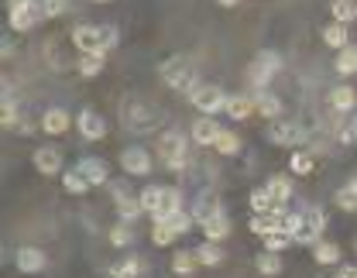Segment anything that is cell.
Instances as JSON below:
<instances>
[{"instance_id":"6da1fadb","label":"cell","mask_w":357,"mask_h":278,"mask_svg":"<svg viewBox=\"0 0 357 278\" xmlns=\"http://www.w3.org/2000/svg\"><path fill=\"white\" fill-rule=\"evenodd\" d=\"M73 45L79 48L83 55H107L110 48L117 45V31L110 28V24H96V28H86V24H79L76 31H73Z\"/></svg>"},{"instance_id":"7a4b0ae2","label":"cell","mask_w":357,"mask_h":278,"mask_svg":"<svg viewBox=\"0 0 357 278\" xmlns=\"http://www.w3.org/2000/svg\"><path fill=\"white\" fill-rule=\"evenodd\" d=\"M158 158H162V165H165V169L182 172V169L189 165V141H185V134H178V131H165V134L158 138Z\"/></svg>"},{"instance_id":"3957f363","label":"cell","mask_w":357,"mask_h":278,"mask_svg":"<svg viewBox=\"0 0 357 278\" xmlns=\"http://www.w3.org/2000/svg\"><path fill=\"white\" fill-rule=\"evenodd\" d=\"M162 79L172 86V90H192L196 86V65L189 62V59H182V55H176V59H169V62H162Z\"/></svg>"},{"instance_id":"277c9868","label":"cell","mask_w":357,"mask_h":278,"mask_svg":"<svg viewBox=\"0 0 357 278\" xmlns=\"http://www.w3.org/2000/svg\"><path fill=\"white\" fill-rule=\"evenodd\" d=\"M303 213V227L296 233V244H316V240H323V231H326V213L319 210V206H306V210H299Z\"/></svg>"},{"instance_id":"5b68a950","label":"cell","mask_w":357,"mask_h":278,"mask_svg":"<svg viewBox=\"0 0 357 278\" xmlns=\"http://www.w3.org/2000/svg\"><path fill=\"white\" fill-rule=\"evenodd\" d=\"M282 69V59L275 55V52H261L258 59H251V69H248V79L258 86V90L265 93V86L271 83V76Z\"/></svg>"},{"instance_id":"8992f818","label":"cell","mask_w":357,"mask_h":278,"mask_svg":"<svg viewBox=\"0 0 357 278\" xmlns=\"http://www.w3.org/2000/svg\"><path fill=\"white\" fill-rule=\"evenodd\" d=\"M38 17H42V10L35 7V0H10L7 21H10V28H14V31H31Z\"/></svg>"},{"instance_id":"52a82bcc","label":"cell","mask_w":357,"mask_h":278,"mask_svg":"<svg viewBox=\"0 0 357 278\" xmlns=\"http://www.w3.org/2000/svg\"><path fill=\"white\" fill-rule=\"evenodd\" d=\"M124 124L131 131H151L158 124V114L148 107V103H137V100H128L124 103Z\"/></svg>"},{"instance_id":"ba28073f","label":"cell","mask_w":357,"mask_h":278,"mask_svg":"<svg viewBox=\"0 0 357 278\" xmlns=\"http://www.w3.org/2000/svg\"><path fill=\"white\" fill-rule=\"evenodd\" d=\"M192 107L210 117V114H217V110L227 107V96H223L220 86H196V90H192Z\"/></svg>"},{"instance_id":"9c48e42d","label":"cell","mask_w":357,"mask_h":278,"mask_svg":"<svg viewBox=\"0 0 357 278\" xmlns=\"http://www.w3.org/2000/svg\"><path fill=\"white\" fill-rule=\"evenodd\" d=\"M268 138L275 141V144H282V148H296V144L306 141V131H303L296 121H275V124L268 128Z\"/></svg>"},{"instance_id":"30bf717a","label":"cell","mask_w":357,"mask_h":278,"mask_svg":"<svg viewBox=\"0 0 357 278\" xmlns=\"http://www.w3.org/2000/svg\"><path fill=\"white\" fill-rule=\"evenodd\" d=\"M121 169H124L128 176H151V155H148L141 144H131V148H124V155H121Z\"/></svg>"},{"instance_id":"8fae6325","label":"cell","mask_w":357,"mask_h":278,"mask_svg":"<svg viewBox=\"0 0 357 278\" xmlns=\"http://www.w3.org/2000/svg\"><path fill=\"white\" fill-rule=\"evenodd\" d=\"M76 128H79V134H83L86 141L107 138V121H103L96 110H83V114L76 117Z\"/></svg>"},{"instance_id":"7c38bea8","label":"cell","mask_w":357,"mask_h":278,"mask_svg":"<svg viewBox=\"0 0 357 278\" xmlns=\"http://www.w3.org/2000/svg\"><path fill=\"white\" fill-rule=\"evenodd\" d=\"M14 265H17V272L35 275V272H42L45 265H48V258H45V251H38V247H21L17 258H14Z\"/></svg>"},{"instance_id":"4fadbf2b","label":"cell","mask_w":357,"mask_h":278,"mask_svg":"<svg viewBox=\"0 0 357 278\" xmlns=\"http://www.w3.org/2000/svg\"><path fill=\"white\" fill-rule=\"evenodd\" d=\"M220 131H223V128L213 121V117H199V121L192 124V141H196L199 148H210V144H217Z\"/></svg>"},{"instance_id":"5bb4252c","label":"cell","mask_w":357,"mask_h":278,"mask_svg":"<svg viewBox=\"0 0 357 278\" xmlns=\"http://www.w3.org/2000/svg\"><path fill=\"white\" fill-rule=\"evenodd\" d=\"M114 189H117V213H121V220H124V224H131L134 217H141V213H144V206H141V199H137V196H131L124 185H114Z\"/></svg>"},{"instance_id":"9a60e30c","label":"cell","mask_w":357,"mask_h":278,"mask_svg":"<svg viewBox=\"0 0 357 278\" xmlns=\"http://www.w3.org/2000/svg\"><path fill=\"white\" fill-rule=\"evenodd\" d=\"M35 169H38L42 176H55V172L62 169V151L52 148V144L38 148V151H35Z\"/></svg>"},{"instance_id":"2e32d148","label":"cell","mask_w":357,"mask_h":278,"mask_svg":"<svg viewBox=\"0 0 357 278\" xmlns=\"http://www.w3.org/2000/svg\"><path fill=\"white\" fill-rule=\"evenodd\" d=\"M176 213H182V192L165 185V192H162V203H158V210H155V220H172Z\"/></svg>"},{"instance_id":"e0dca14e","label":"cell","mask_w":357,"mask_h":278,"mask_svg":"<svg viewBox=\"0 0 357 278\" xmlns=\"http://www.w3.org/2000/svg\"><path fill=\"white\" fill-rule=\"evenodd\" d=\"M76 169L86 176L89 185H107L110 183V176H107V162H103V158H83Z\"/></svg>"},{"instance_id":"ac0fdd59","label":"cell","mask_w":357,"mask_h":278,"mask_svg":"<svg viewBox=\"0 0 357 278\" xmlns=\"http://www.w3.org/2000/svg\"><path fill=\"white\" fill-rule=\"evenodd\" d=\"M69 124H73V117H69L62 107H52V110H45V117H42L45 134H66V131H69Z\"/></svg>"},{"instance_id":"d6986e66","label":"cell","mask_w":357,"mask_h":278,"mask_svg":"<svg viewBox=\"0 0 357 278\" xmlns=\"http://www.w3.org/2000/svg\"><path fill=\"white\" fill-rule=\"evenodd\" d=\"M282 217H285V210H278V213H255L251 217V231L261 233V237L282 231Z\"/></svg>"},{"instance_id":"ffe728a7","label":"cell","mask_w":357,"mask_h":278,"mask_svg":"<svg viewBox=\"0 0 357 278\" xmlns=\"http://www.w3.org/2000/svg\"><path fill=\"white\" fill-rule=\"evenodd\" d=\"M312 258H316V265H337L340 261V244L337 240H316Z\"/></svg>"},{"instance_id":"44dd1931","label":"cell","mask_w":357,"mask_h":278,"mask_svg":"<svg viewBox=\"0 0 357 278\" xmlns=\"http://www.w3.org/2000/svg\"><path fill=\"white\" fill-rule=\"evenodd\" d=\"M330 107L340 110V114H351L357 107V93L351 90V86H333V90H330Z\"/></svg>"},{"instance_id":"7402d4cb","label":"cell","mask_w":357,"mask_h":278,"mask_svg":"<svg viewBox=\"0 0 357 278\" xmlns=\"http://www.w3.org/2000/svg\"><path fill=\"white\" fill-rule=\"evenodd\" d=\"M234 121H244V117H251V114H258L255 110V100L251 96H227V107H223Z\"/></svg>"},{"instance_id":"603a6c76","label":"cell","mask_w":357,"mask_h":278,"mask_svg":"<svg viewBox=\"0 0 357 278\" xmlns=\"http://www.w3.org/2000/svg\"><path fill=\"white\" fill-rule=\"evenodd\" d=\"M323 42H326L330 48H337V52H344V48L351 45L347 24H337V21H333V24H326V28H323Z\"/></svg>"},{"instance_id":"cb8c5ba5","label":"cell","mask_w":357,"mask_h":278,"mask_svg":"<svg viewBox=\"0 0 357 278\" xmlns=\"http://www.w3.org/2000/svg\"><path fill=\"white\" fill-rule=\"evenodd\" d=\"M192 251H196V261L206 265V268H217V265L223 261L220 244H213V240H206V244H199V247H192Z\"/></svg>"},{"instance_id":"d4e9b609","label":"cell","mask_w":357,"mask_h":278,"mask_svg":"<svg viewBox=\"0 0 357 278\" xmlns=\"http://www.w3.org/2000/svg\"><path fill=\"white\" fill-rule=\"evenodd\" d=\"M203 233H206V240H213V244H220L223 237L230 233V220H227L223 213H217V217H210V220L203 224Z\"/></svg>"},{"instance_id":"484cf974","label":"cell","mask_w":357,"mask_h":278,"mask_svg":"<svg viewBox=\"0 0 357 278\" xmlns=\"http://www.w3.org/2000/svg\"><path fill=\"white\" fill-rule=\"evenodd\" d=\"M333 69H337L340 76H354V72H357V45H347L344 52H337Z\"/></svg>"},{"instance_id":"4316f807","label":"cell","mask_w":357,"mask_h":278,"mask_svg":"<svg viewBox=\"0 0 357 278\" xmlns=\"http://www.w3.org/2000/svg\"><path fill=\"white\" fill-rule=\"evenodd\" d=\"M330 14L337 24H351V21H357V0H333Z\"/></svg>"},{"instance_id":"83f0119b","label":"cell","mask_w":357,"mask_h":278,"mask_svg":"<svg viewBox=\"0 0 357 278\" xmlns=\"http://www.w3.org/2000/svg\"><path fill=\"white\" fill-rule=\"evenodd\" d=\"M251 210H255V213H278L282 203H275V196H271L268 189H255V192H251Z\"/></svg>"},{"instance_id":"f1b7e54d","label":"cell","mask_w":357,"mask_h":278,"mask_svg":"<svg viewBox=\"0 0 357 278\" xmlns=\"http://www.w3.org/2000/svg\"><path fill=\"white\" fill-rule=\"evenodd\" d=\"M62 185H66V192H73V196H86V189H93L79 169H69V172L62 176Z\"/></svg>"},{"instance_id":"f546056e","label":"cell","mask_w":357,"mask_h":278,"mask_svg":"<svg viewBox=\"0 0 357 278\" xmlns=\"http://www.w3.org/2000/svg\"><path fill=\"white\" fill-rule=\"evenodd\" d=\"M255 110H258L261 117H268V121H275V117L282 114V103H278V96H271V93H258Z\"/></svg>"},{"instance_id":"4dcf8cb0","label":"cell","mask_w":357,"mask_h":278,"mask_svg":"<svg viewBox=\"0 0 357 278\" xmlns=\"http://www.w3.org/2000/svg\"><path fill=\"white\" fill-rule=\"evenodd\" d=\"M265 189L275 196V203H282V206H285V203H289V196H292V183H289L285 176H271Z\"/></svg>"},{"instance_id":"1f68e13d","label":"cell","mask_w":357,"mask_h":278,"mask_svg":"<svg viewBox=\"0 0 357 278\" xmlns=\"http://www.w3.org/2000/svg\"><path fill=\"white\" fill-rule=\"evenodd\" d=\"M162 192H165V185H148V189H141V192H137V199H141L144 213H151V217H155V210H158V203H162Z\"/></svg>"},{"instance_id":"d6a6232c","label":"cell","mask_w":357,"mask_h":278,"mask_svg":"<svg viewBox=\"0 0 357 278\" xmlns=\"http://www.w3.org/2000/svg\"><path fill=\"white\" fill-rule=\"evenodd\" d=\"M217 213H223V210L217 206V199H213V196H203V199L196 203V210H192V217H196V224H199V227H203L210 217H217Z\"/></svg>"},{"instance_id":"836d02e7","label":"cell","mask_w":357,"mask_h":278,"mask_svg":"<svg viewBox=\"0 0 357 278\" xmlns=\"http://www.w3.org/2000/svg\"><path fill=\"white\" fill-rule=\"evenodd\" d=\"M255 268H258L261 275H278V272H282V258H278L275 251H265V254H258Z\"/></svg>"},{"instance_id":"e575fe53","label":"cell","mask_w":357,"mask_h":278,"mask_svg":"<svg viewBox=\"0 0 357 278\" xmlns=\"http://www.w3.org/2000/svg\"><path fill=\"white\" fill-rule=\"evenodd\" d=\"M178 233L165 224V220H155V227H151V240L158 244V247H169V244H176Z\"/></svg>"},{"instance_id":"d590c367","label":"cell","mask_w":357,"mask_h":278,"mask_svg":"<svg viewBox=\"0 0 357 278\" xmlns=\"http://www.w3.org/2000/svg\"><path fill=\"white\" fill-rule=\"evenodd\" d=\"M110 244L114 247H131L134 244V231H131V224H114V231H110Z\"/></svg>"},{"instance_id":"8d00e7d4","label":"cell","mask_w":357,"mask_h":278,"mask_svg":"<svg viewBox=\"0 0 357 278\" xmlns=\"http://www.w3.org/2000/svg\"><path fill=\"white\" fill-rule=\"evenodd\" d=\"M196 251H178L176 258H172V268H176V275H189V272H196Z\"/></svg>"},{"instance_id":"74e56055","label":"cell","mask_w":357,"mask_h":278,"mask_svg":"<svg viewBox=\"0 0 357 278\" xmlns=\"http://www.w3.org/2000/svg\"><path fill=\"white\" fill-rule=\"evenodd\" d=\"M220 155H241V138L234 134V131H220V138L213 144Z\"/></svg>"},{"instance_id":"f35d334b","label":"cell","mask_w":357,"mask_h":278,"mask_svg":"<svg viewBox=\"0 0 357 278\" xmlns=\"http://www.w3.org/2000/svg\"><path fill=\"white\" fill-rule=\"evenodd\" d=\"M103 65H107V59H103L100 52L79 59V72H83V76H100V72H103Z\"/></svg>"},{"instance_id":"ab89813d","label":"cell","mask_w":357,"mask_h":278,"mask_svg":"<svg viewBox=\"0 0 357 278\" xmlns=\"http://www.w3.org/2000/svg\"><path fill=\"white\" fill-rule=\"evenodd\" d=\"M333 203H337V206H340L344 213H357V192L351 189V185H344V189H340V192L333 196Z\"/></svg>"},{"instance_id":"60d3db41","label":"cell","mask_w":357,"mask_h":278,"mask_svg":"<svg viewBox=\"0 0 357 278\" xmlns=\"http://www.w3.org/2000/svg\"><path fill=\"white\" fill-rule=\"evenodd\" d=\"M337 141H340V144H354V141H357V117H354V114H351V117H347V121L337 128Z\"/></svg>"},{"instance_id":"b9f144b4","label":"cell","mask_w":357,"mask_h":278,"mask_svg":"<svg viewBox=\"0 0 357 278\" xmlns=\"http://www.w3.org/2000/svg\"><path fill=\"white\" fill-rule=\"evenodd\" d=\"M114 275H121V278H137V275H141V261H137L134 254H128V258H124V261H121V265L114 268Z\"/></svg>"},{"instance_id":"7bdbcfd3","label":"cell","mask_w":357,"mask_h":278,"mask_svg":"<svg viewBox=\"0 0 357 278\" xmlns=\"http://www.w3.org/2000/svg\"><path fill=\"white\" fill-rule=\"evenodd\" d=\"M289 169H292L296 176H310L312 172V158L306 155V151H296V155H292V162H289Z\"/></svg>"},{"instance_id":"ee69618b","label":"cell","mask_w":357,"mask_h":278,"mask_svg":"<svg viewBox=\"0 0 357 278\" xmlns=\"http://www.w3.org/2000/svg\"><path fill=\"white\" fill-rule=\"evenodd\" d=\"M289 240H292V237H289L285 231L268 233V237H265V251H275V254H278V251H285V247H289Z\"/></svg>"},{"instance_id":"f6af8a7d","label":"cell","mask_w":357,"mask_h":278,"mask_svg":"<svg viewBox=\"0 0 357 278\" xmlns=\"http://www.w3.org/2000/svg\"><path fill=\"white\" fill-rule=\"evenodd\" d=\"M165 224H169L176 233H189L192 231V224H196V217H192V213H176V217H172V220H165Z\"/></svg>"},{"instance_id":"bcb514c9","label":"cell","mask_w":357,"mask_h":278,"mask_svg":"<svg viewBox=\"0 0 357 278\" xmlns=\"http://www.w3.org/2000/svg\"><path fill=\"white\" fill-rule=\"evenodd\" d=\"M66 7H69V0H42L38 3L42 17H59V14H66Z\"/></svg>"},{"instance_id":"7dc6e473","label":"cell","mask_w":357,"mask_h":278,"mask_svg":"<svg viewBox=\"0 0 357 278\" xmlns=\"http://www.w3.org/2000/svg\"><path fill=\"white\" fill-rule=\"evenodd\" d=\"M299 227H303V213H285V217H282V231L289 233L292 240H296V233H299Z\"/></svg>"},{"instance_id":"c3c4849f","label":"cell","mask_w":357,"mask_h":278,"mask_svg":"<svg viewBox=\"0 0 357 278\" xmlns=\"http://www.w3.org/2000/svg\"><path fill=\"white\" fill-rule=\"evenodd\" d=\"M0 124H3V128H17V110H14V103H10V100H3V114H0Z\"/></svg>"},{"instance_id":"681fc988","label":"cell","mask_w":357,"mask_h":278,"mask_svg":"<svg viewBox=\"0 0 357 278\" xmlns=\"http://www.w3.org/2000/svg\"><path fill=\"white\" fill-rule=\"evenodd\" d=\"M337 278H357V265H344V268H340V275Z\"/></svg>"},{"instance_id":"f907efd6","label":"cell","mask_w":357,"mask_h":278,"mask_svg":"<svg viewBox=\"0 0 357 278\" xmlns=\"http://www.w3.org/2000/svg\"><path fill=\"white\" fill-rule=\"evenodd\" d=\"M217 3H223V7H237L241 0H217Z\"/></svg>"},{"instance_id":"816d5d0a","label":"cell","mask_w":357,"mask_h":278,"mask_svg":"<svg viewBox=\"0 0 357 278\" xmlns=\"http://www.w3.org/2000/svg\"><path fill=\"white\" fill-rule=\"evenodd\" d=\"M351 189H354V192H357V176H354V179H351Z\"/></svg>"},{"instance_id":"f5cc1de1","label":"cell","mask_w":357,"mask_h":278,"mask_svg":"<svg viewBox=\"0 0 357 278\" xmlns=\"http://www.w3.org/2000/svg\"><path fill=\"white\" fill-rule=\"evenodd\" d=\"M96 3H107V0H96Z\"/></svg>"},{"instance_id":"db71d44e","label":"cell","mask_w":357,"mask_h":278,"mask_svg":"<svg viewBox=\"0 0 357 278\" xmlns=\"http://www.w3.org/2000/svg\"><path fill=\"white\" fill-rule=\"evenodd\" d=\"M110 278H121V275H110Z\"/></svg>"},{"instance_id":"11a10c76","label":"cell","mask_w":357,"mask_h":278,"mask_svg":"<svg viewBox=\"0 0 357 278\" xmlns=\"http://www.w3.org/2000/svg\"><path fill=\"white\" fill-rule=\"evenodd\" d=\"M354 247H357V240H354Z\"/></svg>"}]
</instances>
